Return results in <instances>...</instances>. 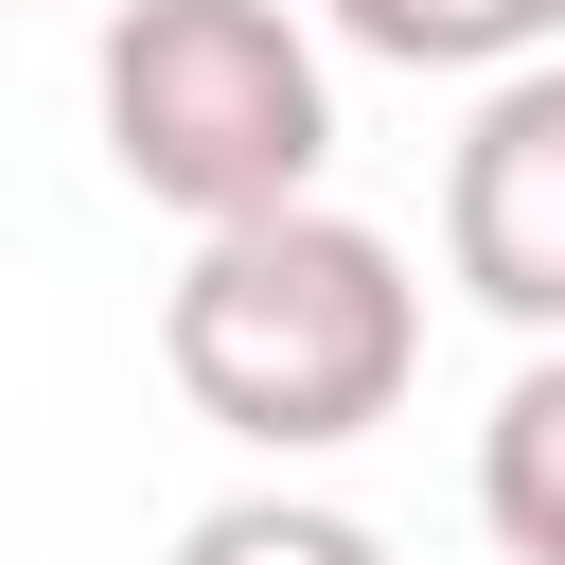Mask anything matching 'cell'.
<instances>
[{"label":"cell","instance_id":"obj_1","mask_svg":"<svg viewBox=\"0 0 565 565\" xmlns=\"http://www.w3.org/2000/svg\"><path fill=\"white\" fill-rule=\"evenodd\" d=\"M159 371L194 424L265 441V459H318V441H371L424 371V282L388 265V230L353 212H247V230H194V265L159 282Z\"/></svg>","mask_w":565,"mask_h":565},{"label":"cell","instance_id":"obj_2","mask_svg":"<svg viewBox=\"0 0 565 565\" xmlns=\"http://www.w3.org/2000/svg\"><path fill=\"white\" fill-rule=\"evenodd\" d=\"M88 124H106L124 194H159L194 230L300 212L335 159V88H318V35L282 0H124L88 53Z\"/></svg>","mask_w":565,"mask_h":565},{"label":"cell","instance_id":"obj_3","mask_svg":"<svg viewBox=\"0 0 565 565\" xmlns=\"http://www.w3.org/2000/svg\"><path fill=\"white\" fill-rule=\"evenodd\" d=\"M441 265L477 318L565 335V71H494L441 159Z\"/></svg>","mask_w":565,"mask_h":565},{"label":"cell","instance_id":"obj_4","mask_svg":"<svg viewBox=\"0 0 565 565\" xmlns=\"http://www.w3.org/2000/svg\"><path fill=\"white\" fill-rule=\"evenodd\" d=\"M477 512H494L512 565H565V335L494 388V424H477Z\"/></svg>","mask_w":565,"mask_h":565},{"label":"cell","instance_id":"obj_5","mask_svg":"<svg viewBox=\"0 0 565 565\" xmlns=\"http://www.w3.org/2000/svg\"><path fill=\"white\" fill-rule=\"evenodd\" d=\"M335 35L388 71H547L565 0H335Z\"/></svg>","mask_w":565,"mask_h":565},{"label":"cell","instance_id":"obj_6","mask_svg":"<svg viewBox=\"0 0 565 565\" xmlns=\"http://www.w3.org/2000/svg\"><path fill=\"white\" fill-rule=\"evenodd\" d=\"M177 565H388V547L353 512H318V494H230V512L177 530Z\"/></svg>","mask_w":565,"mask_h":565}]
</instances>
